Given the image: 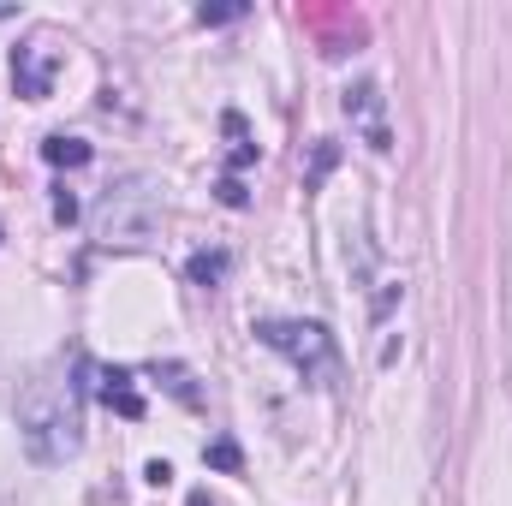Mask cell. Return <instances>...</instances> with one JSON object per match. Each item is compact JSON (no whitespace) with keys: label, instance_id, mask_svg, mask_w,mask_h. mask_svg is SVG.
Here are the masks:
<instances>
[{"label":"cell","instance_id":"2","mask_svg":"<svg viewBox=\"0 0 512 506\" xmlns=\"http://www.w3.org/2000/svg\"><path fill=\"white\" fill-rule=\"evenodd\" d=\"M256 340L268 346V352H280L298 376L310 381V387H322V393H334L340 376H346V364H340V346H334V334L322 328V322H298V316H262L251 328Z\"/></svg>","mask_w":512,"mask_h":506},{"label":"cell","instance_id":"7","mask_svg":"<svg viewBox=\"0 0 512 506\" xmlns=\"http://www.w3.org/2000/svg\"><path fill=\"white\" fill-rule=\"evenodd\" d=\"M221 131H227V167H233V179H239L256 161V137H251V126H245V114H233V108L221 114Z\"/></svg>","mask_w":512,"mask_h":506},{"label":"cell","instance_id":"8","mask_svg":"<svg viewBox=\"0 0 512 506\" xmlns=\"http://www.w3.org/2000/svg\"><path fill=\"white\" fill-rule=\"evenodd\" d=\"M96 149L84 143V137H66V131H54V137H42V161L48 167H84Z\"/></svg>","mask_w":512,"mask_h":506},{"label":"cell","instance_id":"9","mask_svg":"<svg viewBox=\"0 0 512 506\" xmlns=\"http://www.w3.org/2000/svg\"><path fill=\"white\" fill-rule=\"evenodd\" d=\"M185 274H191V286H221L227 280V251H197Z\"/></svg>","mask_w":512,"mask_h":506},{"label":"cell","instance_id":"14","mask_svg":"<svg viewBox=\"0 0 512 506\" xmlns=\"http://www.w3.org/2000/svg\"><path fill=\"white\" fill-rule=\"evenodd\" d=\"M54 221H60V227L78 221V197H72V191H54Z\"/></svg>","mask_w":512,"mask_h":506},{"label":"cell","instance_id":"5","mask_svg":"<svg viewBox=\"0 0 512 506\" xmlns=\"http://www.w3.org/2000/svg\"><path fill=\"white\" fill-rule=\"evenodd\" d=\"M12 84H18V96H24V102H42V96L54 90V54H48V48H36V42H30V48H18V54H12Z\"/></svg>","mask_w":512,"mask_h":506},{"label":"cell","instance_id":"17","mask_svg":"<svg viewBox=\"0 0 512 506\" xmlns=\"http://www.w3.org/2000/svg\"><path fill=\"white\" fill-rule=\"evenodd\" d=\"M191 506H209V495H191Z\"/></svg>","mask_w":512,"mask_h":506},{"label":"cell","instance_id":"13","mask_svg":"<svg viewBox=\"0 0 512 506\" xmlns=\"http://www.w3.org/2000/svg\"><path fill=\"white\" fill-rule=\"evenodd\" d=\"M215 197H221V203H227V209H245V203H251V197H245V185H239V179H233V173H227V179H221V185H215Z\"/></svg>","mask_w":512,"mask_h":506},{"label":"cell","instance_id":"1","mask_svg":"<svg viewBox=\"0 0 512 506\" xmlns=\"http://www.w3.org/2000/svg\"><path fill=\"white\" fill-rule=\"evenodd\" d=\"M90 364H78V381H36L24 393V411H18V429H24V447L36 465H66L78 447H84V393H90Z\"/></svg>","mask_w":512,"mask_h":506},{"label":"cell","instance_id":"11","mask_svg":"<svg viewBox=\"0 0 512 506\" xmlns=\"http://www.w3.org/2000/svg\"><path fill=\"white\" fill-rule=\"evenodd\" d=\"M334 161H340V143H328V137H322V143H316V155H310V173H304V191H316V185H322V179L334 173Z\"/></svg>","mask_w":512,"mask_h":506},{"label":"cell","instance_id":"3","mask_svg":"<svg viewBox=\"0 0 512 506\" xmlns=\"http://www.w3.org/2000/svg\"><path fill=\"white\" fill-rule=\"evenodd\" d=\"M155 191H149V179H126L120 191H108L102 197V209H96V233L108 239V245H143L149 233H155Z\"/></svg>","mask_w":512,"mask_h":506},{"label":"cell","instance_id":"16","mask_svg":"<svg viewBox=\"0 0 512 506\" xmlns=\"http://www.w3.org/2000/svg\"><path fill=\"white\" fill-rule=\"evenodd\" d=\"M167 381H173V393H179L185 405H197V387H191V376H185L179 364H167Z\"/></svg>","mask_w":512,"mask_h":506},{"label":"cell","instance_id":"10","mask_svg":"<svg viewBox=\"0 0 512 506\" xmlns=\"http://www.w3.org/2000/svg\"><path fill=\"white\" fill-rule=\"evenodd\" d=\"M203 459H209L215 471H227V477H239V471H245V453H239V441H227V435H221V441H209V447H203Z\"/></svg>","mask_w":512,"mask_h":506},{"label":"cell","instance_id":"4","mask_svg":"<svg viewBox=\"0 0 512 506\" xmlns=\"http://www.w3.org/2000/svg\"><path fill=\"white\" fill-rule=\"evenodd\" d=\"M346 120H352V131L376 149V155H387L393 149V126H387V96L376 78H364V84H352L346 90Z\"/></svg>","mask_w":512,"mask_h":506},{"label":"cell","instance_id":"12","mask_svg":"<svg viewBox=\"0 0 512 506\" xmlns=\"http://www.w3.org/2000/svg\"><path fill=\"white\" fill-rule=\"evenodd\" d=\"M245 18V6H197V24H233Z\"/></svg>","mask_w":512,"mask_h":506},{"label":"cell","instance_id":"6","mask_svg":"<svg viewBox=\"0 0 512 506\" xmlns=\"http://www.w3.org/2000/svg\"><path fill=\"white\" fill-rule=\"evenodd\" d=\"M120 417H143V393H137V376L131 370H102V387H96Z\"/></svg>","mask_w":512,"mask_h":506},{"label":"cell","instance_id":"15","mask_svg":"<svg viewBox=\"0 0 512 506\" xmlns=\"http://www.w3.org/2000/svg\"><path fill=\"white\" fill-rule=\"evenodd\" d=\"M143 483H149V489H167V483H173V465H167V459H149V465H143Z\"/></svg>","mask_w":512,"mask_h":506}]
</instances>
